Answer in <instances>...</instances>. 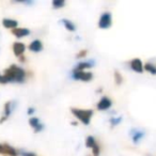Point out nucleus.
I'll return each instance as SVG.
<instances>
[{
    "instance_id": "nucleus-5",
    "label": "nucleus",
    "mask_w": 156,
    "mask_h": 156,
    "mask_svg": "<svg viewBox=\"0 0 156 156\" xmlns=\"http://www.w3.org/2000/svg\"><path fill=\"white\" fill-rule=\"evenodd\" d=\"M0 154L5 156H18V151L8 143H0Z\"/></svg>"
},
{
    "instance_id": "nucleus-6",
    "label": "nucleus",
    "mask_w": 156,
    "mask_h": 156,
    "mask_svg": "<svg viewBox=\"0 0 156 156\" xmlns=\"http://www.w3.org/2000/svg\"><path fill=\"white\" fill-rule=\"evenodd\" d=\"M15 102H7L5 104V107H3V113L2 117L0 118V123H3L5 120H8V118L11 115L12 111H13L14 107H15Z\"/></svg>"
},
{
    "instance_id": "nucleus-11",
    "label": "nucleus",
    "mask_w": 156,
    "mask_h": 156,
    "mask_svg": "<svg viewBox=\"0 0 156 156\" xmlns=\"http://www.w3.org/2000/svg\"><path fill=\"white\" fill-rule=\"evenodd\" d=\"M95 65V62L94 60H89V61H80L78 62L77 64L75 65L73 69H76V71H86L87 69H91L92 66Z\"/></svg>"
},
{
    "instance_id": "nucleus-12",
    "label": "nucleus",
    "mask_w": 156,
    "mask_h": 156,
    "mask_svg": "<svg viewBox=\"0 0 156 156\" xmlns=\"http://www.w3.org/2000/svg\"><path fill=\"white\" fill-rule=\"evenodd\" d=\"M12 34L15 35L17 39H22V37H28L30 34V30L27 28H15L12 30Z\"/></svg>"
},
{
    "instance_id": "nucleus-4",
    "label": "nucleus",
    "mask_w": 156,
    "mask_h": 156,
    "mask_svg": "<svg viewBox=\"0 0 156 156\" xmlns=\"http://www.w3.org/2000/svg\"><path fill=\"white\" fill-rule=\"evenodd\" d=\"M112 25V15L110 12H104L100 16L98 20V28L100 29H109Z\"/></svg>"
},
{
    "instance_id": "nucleus-24",
    "label": "nucleus",
    "mask_w": 156,
    "mask_h": 156,
    "mask_svg": "<svg viewBox=\"0 0 156 156\" xmlns=\"http://www.w3.org/2000/svg\"><path fill=\"white\" fill-rule=\"evenodd\" d=\"M20 155H22V156H37L34 153H31V152H26V151H20Z\"/></svg>"
},
{
    "instance_id": "nucleus-15",
    "label": "nucleus",
    "mask_w": 156,
    "mask_h": 156,
    "mask_svg": "<svg viewBox=\"0 0 156 156\" xmlns=\"http://www.w3.org/2000/svg\"><path fill=\"white\" fill-rule=\"evenodd\" d=\"M61 23H62V25L64 26V28L66 29L67 31H69V32H75L76 31V25L74 24L72 20H66V18H63V20H61Z\"/></svg>"
},
{
    "instance_id": "nucleus-13",
    "label": "nucleus",
    "mask_w": 156,
    "mask_h": 156,
    "mask_svg": "<svg viewBox=\"0 0 156 156\" xmlns=\"http://www.w3.org/2000/svg\"><path fill=\"white\" fill-rule=\"evenodd\" d=\"M28 48L33 52H40L43 50V43L40 40H33L30 44H29Z\"/></svg>"
},
{
    "instance_id": "nucleus-26",
    "label": "nucleus",
    "mask_w": 156,
    "mask_h": 156,
    "mask_svg": "<svg viewBox=\"0 0 156 156\" xmlns=\"http://www.w3.org/2000/svg\"><path fill=\"white\" fill-rule=\"evenodd\" d=\"M34 111H35V109L33 108V107H30V108H28V111H27V113H28V115H33V113H34Z\"/></svg>"
},
{
    "instance_id": "nucleus-9",
    "label": "nucleus",
    "mask_w": 156,
    "mask_h": 156,
    "mask_svg": "<svg viewBox=\"0 0 156 156\" xmlns=\"http://www.w3.org/2000/svg\"><path fill=\"white\" fill-rule=\"evenodd\" d=\"M25 50H26V46H25V44L22 43V42H15V43L13 44L14 55H15L16 57H18V58L24 57Z\"/></svg>"
},
{
    "instance_id": "nucleus-8",
    "label": "nucleus",
    "mask_w": 156,
    "mask_h": 156,
    "mask_svg": "<svg viewBox=\"0 0 156 156\" xmlns=\"http://www.w3.org/2000/svg\"><path fill=\"white\" fill-rule=\"evenodd\" d=\"M29 124H30V126L33 128L34 133H40L45 128V125H44L43 123H41L40 119H37V118H35V117H32L29 119Z\"/></svg>"
},
{
    "instance_id": "nucleus-16",
    "label": "nucleus",
    "mask_w": 156,
    "mask_h": 156,
    "mask_svg": "<svg viewBox=\"0 0 156 156\" xmlns=\"http://www.w3.org/2000/svg\"><path fill=\"white\" fill-rule=\"evenodd\" d=\"M2 25L5 26V28H8V29H15L17 28L18 26V22L17 20H11V18H5L2 20Z\"/></svg>"
},
{
    "instance_id": "nucleus-17",
    "label": "nucleus",
    "mask_w": 156,
    "mask_h": 156,
    "mask_svg": "<svg viewBox=\"0 0 156 156\" xmlns=\"http://www.w3.org/2000/svg\"><path fill=\"white\" fill-rule=\"evenodd\" d=\"M143 69L149 72L152 75H156V65H154L153 63L147 62V63H145V64H143Z\"/></svg>"
},
{
    "instance_id": "nucleus-22",
    "label": "nucleus",
    "mask_w": 156,
    "mask_h": 156,
    "mask_svg": "<svg viewBox=\"0 0 156 156\" xmlns=\"http://www.w3.org/2000/svg\"><path fill=\"white\" fill-rule=\"evenodd\" d=\"M91 150H92V154H93V156H100L101 147H100V145H98V143L96 145H94Z\"/></svg>"
},
{
    "instance_id": "nucleus-19",
    "label": "nucleus",
    "mask_w": 156,
    "mask_h": 156,
    "mask_svg": "<svg viewBox=\"0 0 156 156\" xmlns=\"http://www.w3.org/2000/svg\"><path fill=\"white\" fill-rule=\"evenodd\" d=\"M51 5L54 9H61L65 5V1L64 0H52Z\"/></svg>"
},
{
    "instance_id": "nucleus-1",
    "label": "nucleus",
    "mask_w": 156,
    "mask_h": 156,
    "mask_svg": "<svg viewBox=\"0 0 156 156\" xmlns=\"http://www.w3.org/2000/svg\"><path fill=\"white\" fill-rule=\"evenodd\" d=\"M3 76H5L7 83H23L26 80V72H25V69L16 64H12L11 66L8 67L5 71V73H3Z\"/></svg>"
},
{
    "instance_id": "nucleus-14",
    "label": "nucleus",
    "mask_w": 156,
    "mask_h": 156,
    "mask_svg": "<svg viewBox=\"0 0 156 156\" xmlns=\"http://www.w3.org/2000/svg\"><path fill=\"white\" fill-rule=\"evenodd\" d=\"M130 134H132L133 142L136 143V144L143 138V136H144V132H142V130H138V129L130 130Z\"/></svg>"
},
{
    "instance_id": "nucleus-7",
    "label": "nucleus",
    "mask_w": 156,
    "mask_h": 156,
    "mask_svg": "<svg viewBox=\"0 0 156 156\" xmlns=\"http://www.w3.org/2000/svg\"><path fill=\"white\" fill-rule=\"evenodd\" d=\"M111 106H112V101L108 96H102L101 100L98 101V103L96 104V108L101 111L108 110V109L111 108Z\"/></svg>"
},
{
    "instance_id": "nucleus-21",
    "label": "nucleus",
    "mask_w": 156,
    "mask_h": 156,
    "mask_svg": "<svg viewBox=\"0 0 156 156\" xmlns=\"http://www.w3.org/2000/svg\"><path fill=\"white\" fill-rule=\"evenodd\" d=\"M115 83H117L118 86H120L122 83H123V77H122V75L120 74V72H118V71H115Z\"/></svg>"
},
{
    "instance_id": "nucleus-3",
    "label": "nucleus",
    "mask_w": 156,
    "mask_h": 156,
    "mask_svg": "<svg viewBox=\"0 0 156 156\" xmlns=\"http://www.w3.org/2000/svg\"><path fill=\"white\" fill-rule=\"evenodd\" d=\"M72 78L74 80H80V81H91L93 79V74L91 72H87V71H76L73 69L72 71Z\"/></svg>"
},
{
    "instance_id": "nucleus-20",
    "label": "nucleus",
    "mask_w": 156,
    "mask_h": 156,
    "mask_svg": "<svg viewBox=\"0 0 156 156\" xmlns=\"http://www.w3.org/2000/svg\"><path fill=\"white\" fill-rule=\"evenodd\" d=\"M122 119H123L122 117H115V118H111V119L109 120V123H110V126H111V127H115V126L119 125V124L122 122Z\"/></svg>"
},
{
    "instance_id": "nucleus-18",
    "label": "nucleus",
    "mask_w": 156,
    "mask_h": 156,
    "mask_svg": "<svg viewBox=\"0 0 156 156\" xmlns=\"http://www.w3.org/2000/svg\"><path fill=\"white\" fill-rule=\"evenodd\" d=\"M96 144H98V142H96L95 138H94L93 136H88L87 137V139H86V147H89V149H92V147Z\"/></svg>"
},
{
    "instance_id": "nucleus-23",
    "label": "nucleus",
    "mask_w": 156,
    "mask_h": 156,
    "mask_svg": "<svg viewBox=\"0 0 156 156\" xmlns=\"http://www.w3.org/2000/svg\"><path fill=\"white\" fill-rule=\"evenodd\" d=\"M87 54H88V50L87 49H83V50H80V51L78 52L77 55H76V58H77V59H83V58H85V57L87 56Z\"/></svg>"
},
{
    "instance_id": "nucleus-25",
    "label": "nucleus",
    "mask_w": 156,
    "mask_h": 156,
    "mask_svg": "<svg viewBox=\"0 0 156 156\" xmlns=\"http://www.w3.org/2000/svg\"><path fill=\"white\" fill-rule=\"evenodd\" d=\"M0 83H1V85H5V83H7V81H5V76H3V74H0Z\"/></svg>"
},
{
    "instance_id": "nucleus-2",
    "label": "nucleus",
    "mask_w": 156,
    "mask_h": 156,
    "mask_svg": "<svg viewBox=\"0 0 156 156\" xmlns=\"http://www.w3.org/2000/svg\"><path fill=\"white\" fill-rule=\"evenodd\" d=\"M71 112L77 120L81 122L83 125H89L91 119L93 117L92 109H80V108H72Z\"/></svg>"
},
{
    "instance_id": "nucleus-10",
    "label": "nucleus",
    "mask_w": 156,
    "mask_h": 156,
    "mask_svg": "<svg viewBox=\"0 0 156 156\" xmlns=\"http://www.w3.org/2000/svg\"><path fill=\"white\" fill-rule=\"evenodd\" d=\"M129 65H130V69H132L134 72H136V73L141 74L143 71H144V69H143V63L139 58L133 59V60L130 61Z\"/></svg>"
}]
</instances>
